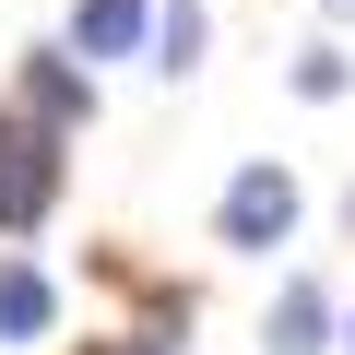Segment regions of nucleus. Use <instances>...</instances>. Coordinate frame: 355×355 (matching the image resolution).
<instances>
[{
    "label": "nucleus",
    "instance_id": "obj_3",
    "mask_svg": "<svg viewBox=\"0 0 355 355\" xmlns=\"http://www.w3.org/2000/svg\"><path fill=\"white\" fill-rule=\"evenodd\" d=\"M261 343H272V355H320V343H331V284H320V272H284Z\"/></svg>",
    "mask_w": 355,
    "mask_h": 355
},
{
    "label": "nucleus",
    "instance_id": "obj_4",
    "mask_svg": "<svg viewBox=\"0 0 355 355\" xmlns=\"http://www.w3.org/2000/svg\"><path fill=\"white\" fill-rule=\"evenodd\" d=\"M24 107H36V119H60V130H83V119H95V83H83L60 48H36V60H24Z\"/></svg>",
    "mask_w": 355,
    "mask_h": 355
},
{
    "label": "nucleus",
    "instance_id": "obj_10",
    "mask_svg": "<svg viewBox=\"0 0 355 355\" xmlns=\"http://www.w3.org/2000/svg\"><path fill=\"white\" fill-rule=\"evenodd\" d=\"M320 12H355V0H320Z\"/></svg>",
    "mask_w": 355,
    "mask_h": 355
},
{
    "label": "nucleus",
    "instance_id": "obj_11",
    "mask_svg": "<svg viewBox=\"0 0 355 355\" xmlns=\"http://www.w3.org/2000/svg\"><path fill=\"white\" fill-rule=\"evenodd\" d=\"M343 225H355V202H343Z\"/></svg>",
    "mask_w": 355,
    "mask_h": 355
},
{
    "label": "nucleus",
    "instance_id": "obj_8",
    "mask_svg": "<svg viewBox=\"0 0 355 355\" xmlns=\"http://www.w3.org/2000/svg\"><path fill=\"white\" fill-rule=\"evenodd\" d=\"M296 95L331 107V95H343V48H296Z\"/></svg>",
    "mask_w": 355,
    "mask_h": 355
},
{
    "label": "nucleus",
    "instance_id": "obj_5",
    "mask_svg": "<svg viewBox=\"0 0 355 355\" xmlns=\"http://www.w3.org/2000/svg\"><path fill=\"white\" fill-rule=\"evenodd\" d=\"M48 320H60L48 272L36 261H0V343H48Z\"/></svg>",
    "mask_w": 355,
    "mask_h": 355
},
{
    "label": "nucleus",
    "instance_id": "obj_6",
    "mask_svg": "<svg viewBox=\"0 0 355 355\" xmlns=\"http://www.w3.org/2000/svg\"><path fill=\"white\" fill-rule=\"evenodd\" d=\"M142 24H154L142 0H71V48H95V60H130Z\"/></svg>",
    "mask_w": 355,
    "mask_h": 355
},
{
    "label": "nucleus",
    "instance_id": "obj_7",
    "mask_svg": "<svg viewBox=\"0 0 355 355\" xmlns=\"http://www.w3.org/2000/svg\"><path fill=\"white\" fill-rule=\"evenodd\" d=\"M154 60H166V71L202 60V0H166V12H154Z\"/></svg>",
    "mask_w": 355,
    "mask_h": 355
},
{
    "label": "nucleus",
    "instance_id": "obj_1",
    "mask_svg": "<svg viewBox=\"0 0 355 355\" xmlns=\"http://www.w3.org/2000/svg\"><path fill=\"white\" fill-rule=\"evenodd\" d=\"M60 202V119L0 107V237H36Z\"/></svg>",
    "mask_w": 355,
    "mask_h": 355
},
{
    "label": "nucleus",
    "instance_id": "obj_9",
    "mask_svg": "<svg viewBox=\"0 0 355 355\" xmlns=\"http://www.w3.org/2000/svg\"><path fill=\"white\" fill-rule=\"evenodd\" d=\"M130 355H178V343H166V331H142V343H130Z\"/></svg>",
    "mask_w": 355,
    "mask_h": 355
},
{
    "label": "nucleus",
    "instance_id": "obj_2",
    "mask_svg": "<svg viewBox=\"0 0 355 355\" xmlns=\"http://www.w3.org/2000/svg\"><path fill=\"white\" fill-rule=\"evenodd\" d=\"M214 237L249 249V261H272V249L296 237V178H284V166H237L225 202H214Z\"/></svg>",
    "mask_w": 355,
    "mask_h": 355
}]
</instances>
